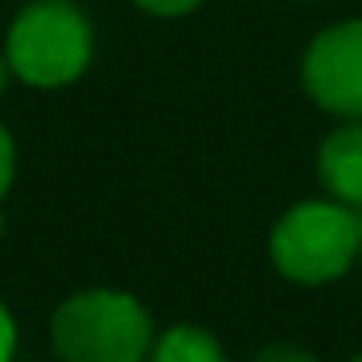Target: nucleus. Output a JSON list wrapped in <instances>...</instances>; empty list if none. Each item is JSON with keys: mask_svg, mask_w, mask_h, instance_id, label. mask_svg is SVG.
<instances>
[{"mask_svg": "<svg viewBox=\"0 0 362 362\" xmlns=\"http://www.w3.org/2000/svg\"><path fill=\"white\" fill-rule=\"evenodd\" d=\"M136 4L152 16H187L199 0H136Z\"/></svg>", "mask_w": 362, "mask_h": 362, "instance_id": "1a4fd4ad", "label": "nucleus"}, {"mask_svg": "<svg viewBox=\"0 0 362 362\" xmlns=\"http://www.w3.org/2000/svg\"><path fill=\"white\" fill-rule=\"evenodd\" d=\"M8 74H12V66H8V59L0 55V90H4V82H8Z\"/></svg>", "mask_w": 362, "mask_h": 362, "instance_id": "9b49d317", "label": "nucleus"}, {"mask_svg": "<svg viewBox=\"0 0 362 362\" xmlns=\"http://www.w3.org/2000/svg\"><path fill=\"white\" fill-rule=\"evenodd\" d=\"M51 343L63 362H144L156 339L141 300L113 288H90L59 304Z\"/></svg>", "mask_w": 362, "mask_h": 362, "instance_id": "f257e3e1", "label": "nucleus"}, {"mask_svg": "<svg viewBox=\"0 0 362 362\" xmlns=\"http://www.w3.org/2000/svg\"><path fill=\"white\" fill-rule=\"evenodd\" d=\"M94 55V32L71 0H35L12 20L4 59L12 74L28 86L55 90L74 82L90 66Z\"/></svg>", "mask_w": 362, "mask_h": 362, "instance_id": "f03ea898", "label": "nucleus"}, {"mask_svg": "<svg viewBox=\"0 0 362 362\" xmlns=\"http://www.w3.org/2000/svg\"><path fill=\"white\" fill-rule=\"evenodd\" d=\"M12 175H16V144H12L8 129L0 125V199L8 195Z\"/></svg>", "mask_w": 362, "mask_h": 362, "instance_id": "0eeeda50", "label": "nucleus"}, {"mask_svg": "<svg viewBox=\"0 0 362 362\" xmlns=\"http://www.w3.org/2000/svg\"><path fill=\"white\" fill-rule=\"evenodd\" d=\"M300 74L320 110L362 121V20H346L315 35Z\"/></svg>", "mask_w": 362, "mask_h": 362, "instance_id": "20e7f679", "label": "nucleus"}, {"mask_svg": "<svg viewBox=\"0 0 362 362\" xmlns=\"http://www.w3.org/2000/svg\"><path fill=\"white\" fill-rule=\"evenodd\" d=\"M0 230H4V214H0Z\"/></svg>", "mask_w": 362, "mask_h": 362, "instance_id": "ddd939ff", "label": "nucleus"}, {"mask_svg": "<svg viewBox=\"0 0 362 362\" xmlns=\"http://www.w3.org/2000/svg\"><path fill=\"white\" fill-rule=\"evenodd\" d=\"M269 253L296 284L339 281L362 253V218L343 203H300L276 222Z\"/></svg>", "mask_w": 362, "mask_h": 362, "instance_id": "7ed1b4c3", "label": "nucleus"}, {"mask_svg": "<svg viewBox=\"0 0 362 362\" xmlns=\"http://www.w3.org/2000/svg\"><path fill=\"white\" fill-rule=\"evenodd\" d=\"M148 362H230L226 351L218 346V339L203 327H172L152 343Z\"/></svg>", "mask_w": 362, "mask_h": 362, "instance_id": "423d86ee", "label": "nucleus"}, {"mask_svg": "<svg viewBox=\"0 0 362 362\" xmlns=\"http://www.w3.org/2000/svg\"><path fill=\"white\" fill-rule=\"evenodd\" d=\"M12 354H16V323L8 308L0 304V362H12Z\"/></svg>", "mask_w": 362, "mask_h": 362, "instance_id": "9d476101", "label": "nucleus"}, {"mask_svg": "<svg viewBox=\"0 0 362 362\" xmlns=\"http://www.w3.org/2000/svg\"><path fill=\"white\" fill-rule=\"evenodd\" d=\"M320 183L335 203L362 211V121L335 129L320 144Z\"/></svg>", "mask_w": 362, "mask_h": 362, "instance_id": "39448f33", "label": "nucleus"}, {"mask_svg": "<svg viewBox=\"0 0 362 362\" xmlns=\"http://www.w3.org/2000/svg\"><path fill=\"white\" fill-rule=\"evenodd\" d=\"M253 362H315L308 351H300V346H288V343H273L265 346V351L253 354Z\"/></svg>", "mask_w": 362, "mask_h": 362, "instance_id": "6e6552de", "label": "nucleus"}, {"mask_svg": "<svg viewBox=\"0 0 362 362\" xmlns=\"http://www.w3.org/2000/svg\"><path fill=\"white\" fill-rule=\"evenodd\" d=\"M351 362H362V354H354V358H351Z\"/></svg>", "mask_w": 362, "mask_h": 362, "instance_id": "f8f14e48", "label": "nucleus"}]
</instances>
